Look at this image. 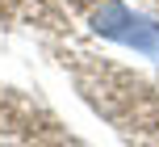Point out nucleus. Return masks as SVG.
<instances>
[{"label": "nucleus", "mask_w": 159, "mask_h": 147, "mask_svg": "<svg viewBox=\"0 0 159 147\" xmlns=\"http://www.w3.org/2000/svg\"><path fill=\"white\" fill-rule=\"evenodd\" d=\"M92 30L101 38L117 42V46H130V50H138V55H147V59L159 63V21H151L138 8H130L126 0L96 4L92 8Z\"/></svg>", "instance_id": "f257e3e1"}]
</instances>
